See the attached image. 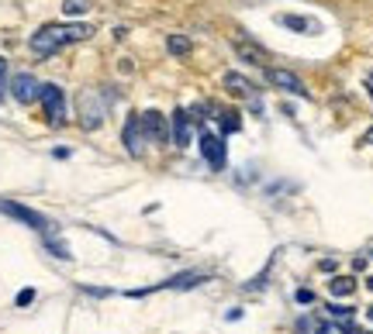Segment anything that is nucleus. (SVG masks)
<instances>
[{"mask_svg": "<svg viewBox=\"0 0 373 334\" xmlns=\"http://www.w3.org/2000/svg\"><path fill=\"white\" fill-rule=\"evenodd\" d=\"M90 35H93L90 24H42V28L31 35V52H35V56H56L63 45L84 42V38H90Z\"/></svg>", "mask_w": 373, "mask_h": 334, "instance_id": "1", "label": "nucleus"}, {"mask_svg": "<svg viewBox=\"0 0 373 334\" xmlns=\"http://www.w3.org/2000/svg\"><path fill=\"white\" fill-rule=\"evenodd\" d=\"M0 210L7 214V217H14V221H21V224H28L31 231H38V235H52L56 231V224L45 217V214H38V210H31V207H24V203H14V200H0Z\"/></svg>", "mask_w": 373, "mask_h": 334, "instance_id": "2", "label": "nucleus"}, {"mask_svg": "<svg viewBox=\"0 0 373 334\" xmlns=\"http://www.w3.org/2000/svg\"><path fill=\"white\" fill-rule=\"evenodd\" d=\"M38 100H42V110H45V121H49V124H63V121H66V93L56 83H42Z\"/></svg>", "mask_w": 373, "mask_h": 334, "instance_id": "3", "label": "nucleus"}, {"mask_svg": "<svg viewBox=\"0 0 373 334\" xmlns=\"http://www.w3.org/2000/svg\"><path fill=\"white\" fill-rule=\"evenodd\" d=\"M200 156H204V162L214 169V172H221V169H225V162H228L225 138H221V135H211V131H204V135H200Z\"/></svg>", "mask_w": 373, "mask_h": 334, "instance_id": "4", "label": "nucleus"}, {"mask_svg": "<svg viewBox=\"0 0 373 334\" xmlns=\"http://www.w3.org/2000/svg\"><path fill=\"white\" fill-rule=\"evenodd\" d=\"M138 121H142L145 142H152V145H166L170 142V117H163L159 110H145V114H138Z\"/></svg>", "mask_w": 373, "mask_h": 334, "instance_id": "5", "label": "nucleus"}, {"mask_svg": "<svg viewBox=\"0 0 373 334\" xmlns=\"http://www.w3.org/2000/svg\"><path fill=\"white\" fill-rule=\"evenodd\" d=\"M170 121H173V124H170V142H173L177 149H186V145H190V135H193V117H190V110L177 107Z\"/></svg>", "mask_w": 373, "mask_h": 334, "instance_id": "6", "label": "nucleus"}, {"mask_svg": "<svg viewBox=\"0 0 373 334\" xmlns=\"http://www.w3.org/2000/svg\"><path fill=\"white\" fill-rule=\"evenodd\" d=\"M121 142H125V149H128V156H142L145 152V131H142V121H138V114H132L128 121H125V131H121Z\"/></svg>", "mask_w": 373, "mask_h": 334, "instance_id": "7", "label": "nucleus"}, {"mask_svg": "<svg viewBox=\"0 0 373 334\" xmlns=\"http://www.w3.org/2000/svg\"><path fill=\"white\" fill-rule=\"evenodd\" d=\"M267 83L283 90V93H294V97H308V86L301 83V76H294L290 69H267Z\"/></svg>", "mask_w": 373, "mask_h": 334, "instance_id": "8", "label": "nucleus"}, {"mask_svg": "<svg viewBox=\"0 0 373 334\" xmlns=\"http://www.w3.org/2000/svg\"><path fill=\"white\" fill-rule=\"evenodd\" d=\"M38 93H42V83H38L31 73H17V76L10 80V97H14L17 103H31Z\"/></svg>", "mask_w": 373, "mask_h": 334, "instance_id": "9", "label": "nucleus"}, {"mask_svg": "<svg viewBox=\"0 0 373 334\" xmlns=\"http://www.w3.org/2000/svg\"><path fill=\"white\" fill-rule=\"evenodd\" d=\"M232 49H235V56H239L242 62H249V66H263V69H267V62H270L267 49L256 45V42H249V38H235Z\"/></svg>", "mask_w": 373, "mask_h": 334, "instance_id": "10", "label": "nucleus"}, {"mask_svg": "<svg viewBox=\"0 0 373 334\" xmlns=\"http://www.w3.org/2000/svg\"><path fill=\"white\" fill-rule=\"evenodd\" d=\"M225 90L228 93H235V97H253L256 93V86H253V80H246V76H239V73H225Z\"/></svg>", "mask_w": 373, "mask_h": 334, "instance_id": "11", "label": "nucleus"}, {"mask_svg": "<svg viewBox=\"0 0 373 334\" xmlns=\"http://www.w3.org/2000/svg\"><path fill=\"white\" fill-rule=\"evenodd\" d=\"M197 283H204V276H200V272H184V276H173V279L159 283L156 290H193Z\"/></svg>", "mask_w": 373, "mask_h": 334, "instance_id": "12", "label": "nucleus"}, {"mask_svg": "<svg viewBox=\"0 0 373 334\" xmlns=\"http://www.w3.org/2000/svg\"><path fill=\"white\" fill-rule=\"evenodd\" d=\"M280 24L290 28V31H304V35H311V31L318 28L311 17H301V14H280Z\"/></svg>", "mask_w": 373, "mask_h": 334, "instance_id": "13", "label": "nucleus"}, {"mask_svg": "<svg viewBox=\"0 0 373 334\" xmlns=\"http://www.w3.org/2000/svg\"><path fill=\"white\" fill-rule=\"evenodd\" d=\"M80 107H84V128H90V131H93V128L104 121V110H97V107H93V97H90V93H84Z\"/></svg>", "mask_w": 373, "mask_h": 334, "instance_id": "14", "label": "nucleus"}, {"mask_svg": "<svg viewBox=\"0 0 373 334\" xmlns=\"http://www.w3.org/2000/svg\"><path fill=\"white\" fill-rule=\"evenodd\" d=\"M353 290H356V279H353V276H335V279L328 283V293H332V297H353Z\"/></svg>", "mask_w": 373, "mask_h": 334, "instance_id": "15", "label": "nucleus"}, {"mask_svg": "<svg viewBox=\"0 0 373 334\" xmlns=\"http://www.w3.org/2000/svg\"><path fill=\"white\" fill-rule=\"evenodd\" d=\"M166 49H170L173 56H186V52H190V38H186V35H170V38H166Z\"/></svg>", "mask_w": 373, "mask_h": 334, "instance_id": "16", "label": "nucleus"}, {"mask_svg": "<svg viewBox=\"0 0 373 334\" xmlns=\"http://www.w3.org/2000/svg\"><path fill=\"white\" fill-rule=\"evenodd\" d=\"M45 249L52 251L56 258H63V262H70V258H73V255H70V249H66V245H63L56 235H45Z\"/></svg>", "mask_w": 373, "mask_h": 334, "instance_id": "17", "label": "nucleus"}, {"mask_svg": "<svg viewBox=\"0 0 373 334\" xmlns=\"http://www.w3.org/2000/svg\"><path fill=\"white\" fill-rule=\"evenodd\" d=\"M218 128H221L225 135L239 131V114H235V110H221V117H218Z\"/></svg>", "mask_w": 373, "mask_h": 334, "instance_id": "18", "label": "nucleus"}, {"mask_svg": "<svg viewBox=\"0 0 373 334\" xmlns=\"http://www.w3.org/2000/svg\"><path fill=\"white\" fill-rule=\"evenodd\" d=\"M87 7H90V0H66V3H63L66 14H84Z\"/></svg>", "mask_w": 373, "mask_h": 334, "instance_id": "19", "label": "nucleus"}, {"mask_svg": "<svg viewBox=\"0 0 373 334\" xmlns=\"http://www.w3.org/2000/svg\"><path fill=\"white\" fill-rule=\"evenodd\" d=\"M31 300H35V290H21V293H17V300H14V303H17V307H28V303H31Z\"/></svg>", "mask_w": 373, "mask_h": 334, "instance_id": "20", "label": "nucleus"}, {"mask_svg": "<svg viewBox=\"0 0 373 334\" xmlns=\"http://www.w3.org/2000/svg\"><path fill=\"white\" fill-rule=\"evenodd\" d=\"M297 300H301V303H311V300H315V293H311V290H301V293H297Z\"/></svg>", "mask_w": 373, "mask_h": 334, "instance_id": "21", "label": "nucleus"}, {"mask_svg": "<svg viewBox=\"0 0 373 334\" xmlns=\"http://www.w3.org/2000/svg\"><path fill=\"white\" fill-rule=\"evenodd\" d=\"M3 73H7V59L0 56V80H3Z\"/></svg>", "mask_w": 373, "mask_h": 334, "instance_id": "22", "label": "nucleus"}, {"mask_svg": "<svg viewBox=\"0 0 373 334\" xmlns=\"http://www.w3.org/2000/svg\"><path fill=\"white\" fill-rule=\"evenodd\" d=\"M363 145H373V128L367 131V135H363Z\"/></svg>", "mask_w": 373, "mask_h": 334, "instance_id": "23", "label": "nucleus"}, {"mask_svg": "<svg viewBox=\"0 0 373 334\" xmlns=\"http://www.w3.org/2000/svg\"><path fill=\"white\" fill-rule=\"evenodd\" d=\"M367 90H370V93H373V73H370V76H367Z\"/></svg>", "mask_w": 373, "mask_h": 334, "instance_id": "24", "label": "nucleus"}, {"mask_svg": "<svg viewBox=\"0 0 373 334\" xmlns=\"http://www.w3.org/2000/svg\"><path fill=\"white\" fill-rule=\"evenodd\" d=\"M367 317H370V324H373V307H370V310H367Z\"/></svg>", "mask_w": 373, "mask_h": 334, "instance_id": "25", "label": "nucleus"}, {"mask_svg": "<svg viewBox=\"0 0 373 334\" xmlns=\"http://www.w3.org/2000/svg\"><path fill=\"white\" fill-rule=\"evenodd\" d=\"M367 286H370V290H373V276H370V279H367Z\"/></svg>", "mask_w": 373, "mask_h": 334, "instance_id": "26", "label": "nucleus"}, {"mask_svg": "<svg viewBox=\"0 0 373 334\" xmlns=\"http://www.w3.org/2000/svg\"><path fill=\"white\" fill-rule=\"evenodd\" d=\"M0 97H3V80H0Z\"/></svg>", "mask_w": 373, "mask_h": 334, "instance_id": "27", "label": "nucleus"}]
</instances>
